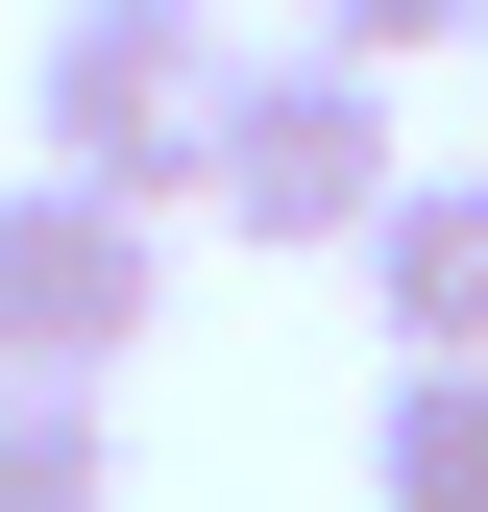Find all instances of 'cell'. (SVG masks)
Listing matches in <instances>:
<instances>
[{
  "mask_svg": "<svg viewBox=\"0 0 488 512\" xmlns=\"http://www.w3.org/2000/svg\"><path fill=\"white\" fill-rule=\"evenodd\" d=\"M293 49H366V74H415V49H488V0H293Z\"/></svg>",
  "mask_w": 488,
  "mask_h": 512,
  "instance_id": "7",
  "label": "cell"
},
{
  "mask_svg": "<svg viewBox=\"0 0 488 512\" xmlns=\"http://www.w3.org/2000/svg\"><path fill=\"white\" fill-rule=\"evenodd\" d=\"M122 342H171V220H122V196H74V171H25V196H0V366L122 391Z\"/></svg>",
  "mask_w": 488,
  "mask_h": 512,
  "instance_id": "3",
  "label": "cell"
},
{
  "mask_svg": "<svg viewBox=\"0 0 488 512\" xmlns=\"http://www.w3.org/2000/svg\"><path fill=\"white\" fill-rule=\"evenodd\" d=\"M220 98H244L220 0H74V25H49V74H25L49 171H74V196H122V220L220 196Z\"/></svg>",
  "mask_w": 488,
  "mask_h": 512,
  "instance_id": "1",
  "label": "cell"
},
{
  "mask_svg": "<svg viewBox=\"0 0 488 512\" xmlns=\"http://www.w3.org/2000/svg\"><path fill=\"white\" fill-rule=\"evenodd\" d=\"M366 317H391V366H488V171H415L366 220Z\"/></svg>",
  "mask_w": 488,
  "mask_h": 512,
  "instance_id": "4",
  "label": "cell"
},
{
  "mask_svg": "<svg viewBox=\"0 0 488 512\" xmlns=\"http://www.w3.org/2000/svg\"><path fill=\"white\" fill-rule=\"evenodd\" d=\"M391 196H415L391 74H366V49H244V98H220V196H196V220H244V244H366Z\"/></svg>",
  "mask_w": 488,
  "mask_h": 512,
  "instance_id": "2",
  "label": "cell"
},
{
  "mask_svg": "<svg viewBox=\"0 0 488 512\" xmlns=\"http://www.w3.org/2000/svg\"><path fill=\"white\" fill-rule=\"evenodd\" d=\"M366 512H488V366H391V415H366Z\"/></svg>",
  "mask_w": 488,
  "mask_h": 512,
  "instance_id": "5",
  "label": "cell"
},
{
  "mask_svg": "<svg viewBox=\"0 0 488 512\" xmlns=\"http://www.w3.org/2000/svg\"><path fill=\"white\" fill-rule=\"evenodd\" d=\"M0 512H122V415L49 391V366H0Z\"/></svg>",
  "mask_w": 488,
  "mask_h": 512,
  "instance_id": "6",
  "label": "cell"
}]
</instances>
